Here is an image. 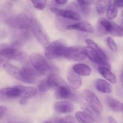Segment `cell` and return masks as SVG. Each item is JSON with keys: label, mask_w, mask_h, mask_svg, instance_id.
I'll use <instances>...</instances> for the list:
<instances>
[{"label": "cell", "mask_w": 123, "mask_h": 123, "mask_svg": "<svg viewBox=\"0 0 123 123\" xmlns=\"http://www.w3.org/2000/svg\"><path fill=\"white\" fill-rule=\"evenodd\" d=\"M106 42L107 44H108V47L111 50H112L114 52H117L118 51V47L116 42L112 37H108L106 39Z\"/></svg>", "instance_id": "f1b7e54d"}, {"label": "cell", "mask_w": 123, "mask_h": 123, "mask_svg": "<svg viewBox=\"0 0 123 123\" xmlns=\"http://www.w3.org/2000/svg\"><path fill=\"white\" fill-rule=\"evenodd\" d=\"M67 80L69 86L74 90H79L82 85V79L80 76L75 73L73 70L68 71Z\"/></svg>", "instance_id": "5bb4252c"}, {"label": "cell", "mask_w": 123, "mask_h": 123, "mask_svg": "<svg viewBox=\"0 0 123 123\" xmlns=\"http://www.w3.org/2000/svg\"><path fill=\"white\" fill-rule=\"evenodd\" d=\"M120 79H121V82H123V70H122V72H121V74H120Z\"/></svg>", "instance_id": "74e56055"}, {"label": "cell", "mask_w": 123, "mask_h": 123, "mask_svg": "<svg viewBox=\"0 0 123 123\" xmlns=\"http://www.w3.org/2000/svg\"><path fill=\"white\" fill-rule=\"evenodd\" d=\"M108 121H109V123H118L117 121L114 118L112 117H109V118H108Z\"/></svg>", "instance_id": "d590c367"}, {"label": "cell", "mask_w": 123, "mask_h": 123, "mask_svg": "<svg viewBox=\"0 0 123 123\" xmlns=\"http://www.w3.org/2000/svg\"><path fill=\"white\" fill-rule=\"evenodd\" d=\"M122 85H123V81L122 82Z\"/></svg>", "instance_id": "b9f144b4"}, {"label": "cell", "mask_w": 123, "mask_h": 123, "mask_svg": "<svg viewBox=\"0 0 123 123\" xmlns=\"http://www.w3.org/2000/svg\"><path fill=\"white\" fill-rule=\"evenodd\" d=\"M98 71L100 74L105 79H106L112 84H116L117 81L116 76L111 71L109 68L105 67V66H100V67H98Z\"/></svg>", "instance_id": "ac0fdd59"}, {"label": "cell", "mask_w": 123, "mask_h": 123, "mask_svg": "<svg viewBox=\"0 0 123 123\" xmlns=\"http://www.w3.org/2000/svg\"><path fill=\"white\" fill-rule=\"evenodd\" d=\"M122 112H123V109H122Z\"/></svg>", "instance_id": "60d3db41"}, {"label": "cell", "mask_w": 123, "mask_h": 123, "mask_svg": "<svg viewBox=\"0 0 123 123\" xmlns=\"http://www.w3.org/2000/svg\"><path fill=\"white\" fill-rule=\"evenodd\" d=\"M20 102V104L24 105V104H25V103H26V99H24V98H21V99H20V102Z\"/></svg>", "instance_id": "8d00e7d4"}, {"label": "cell", "mask_w": 123, "mask_h": 123, "mask_svg": "<svg viewBox=\"0 0 123 123\" xmlns=\"http://www.w3.org/2000/svg\"><path fill=\"white\" fill-rule=\"evenodd\" d=\"M21 91V96L20 97L24 99H29L36 96L37 93V89L33 87H29V86H22L18 85Z\"/></svg>", "instance_id": "7402d4cb"}, {"label": "cell", "mask_w": 123, "mask_h": 123, "mask_svg": "<svg viewBox=\"0 0 123 123\" xmlns=\"http://www.w3.org/2000/svg\"><path fill=\"white\" fill-rule=\"evenodd\" d=\"M85 43L87 44V45L88 46L91 47V48H92V49H93L98 54V55H99L100 57L101 58L105 61V62L109 63L108 61V57H107V55H106L105 52L102 50V48H101L99 46H98V44L94 42V41H93L92 40H91V39H86L85 40Z\"/></svg>", "instance_id": "44dd1931"}, {"label": "cell", "mask_w": 123, "mask_h": 123, "mask_svg": "<svg viewBox=\"0 0 123 123\" xmlns=\"http://www.w3.org/2000/svg\"><path fill=\"white\" fill-rule=\"evenodd\" d=\"M30 61L34 68L40 75H45L52 68L45 58L38 53L31 54L30 56Z\"/></svg>", "instance_id": "3957f363"}, {"label": "cell", "mask_w": 123, "mask_h": 123, "mask_svg": "<svg viewBox=\"0 0 123 123\" xmlns=\"http://www.w3.org/2000/svg\"><path fill=\"white\" fill-rule=\"evenodd\" d=\"M63 58L70 61H80L86 57L83 53L82 48L67 46Z\"/></svg>", "instance_id": "ba28073f"}, {"label": "cell", "mask_w": 123, "mask_h": 123, "mask_svg": "<svg viewBox=\"0 0 123 123\" xmlns=\"http://www.w3.org/2000/svg\"><path fill=\"white\" fill-rule=\"evenodd\" d=\"M43 123H52L51 122H50V121H46V122H44Z\"/></svg>", "instance_id": "ab89813d"}, {"label": "cell", "mask_w": 123, "mask_h": 123, "mask_svg": "<svg viewBox=\"0 0 123 123\" xmlns=\"http://www.w3.org/2000/svg\"><path fill=\"white\" fill-rule=\"evenodd\" d=\"M94 85L96 90L102 93L109 94L112 92V86L104 79H96L94 82Z\"/></svg>", "instance_id": "e0dca14e"}, {"label": "cell", "mask_w": 123, "mask_h": 123, "mask_svg": "<svg viewBox=\"0 0 123 123\" xmlns=\"http://www.w3.org/2000/svg\"><path fill=\"white\" fill-rule=\"evenodd\" d=\"M66 30H78V31L87 32V33L94 32V28L89 22L86 21V20H82L79 22L68 25L66 27Z\"/></svg>", "instance_id": "8fae6325"}, {"label": "cell", "mask_w": 123, "mask_h": 123, "mask_svg": "<svg viewBox=\"0 0 123 123\" xmlns=\"http://www.w3.org/2000/svg\"><path fill=\"white\" fill-rule=\"evenodd\" d=\"M98 24L106 34L109 33L116 37H121L123 36V26L111 20L102 18L100 19Z\"/></svg>", "instance_id": "8992f818"}, {"label": "cell", "mask_w": 123, "mask_h": 123, "mask_svg": "<svg viewBox=\"0 0 123 123\" xmlns=\"http://www.w3.org/2000/svg\"><path fill=\"white\" fill-rule=\"evenodd\" d=\"M1 57L6 59L23 62L26 59V54L19 49L14 48H5L1 49Z\"/></svg>", "instance_id": "52a82bcc"}, {"label": "cell", "mask_w": 123, "mask_h": 123, "mask_svg": "<svg viewBox=\"0 0 123 123\" xmlns=\"http://www.w3.org/2000/svg\"><path fill=\"white\" fill-rule=\"evenodd\" d=\"M55 96L57 99H68L73 97V94L69 87H62L56 89Z\"/></svg>", "instance_id": "603a6c76"}, {"label": "cell", "mask_w": 123, "mask_h": 123, "mask_svg": "<svg viewBox=\"0 0 123 123\" xmlns=\"http://www.w3.org/2000/svg\"><path fill=\"white\" fill-rule=\"evenodd\" d=\"M72 70L76 74L83 76H88L91 73V69L88 65L79 63L74 64L72 67Z\"/></svg>", "instance_id": "d6986e66"}, {"label": "cell", "mask_w": 123, "mask_h": 123, "mask_svg": "<svg viewBox=\"0 0 123 123\" xmlns=\"http://www.w3.org/2000/svg\"><path fill=\"white\" fill-rule=\"evenodd\" d=\"M111 1H98L96 2V10L98 14H102L106 12L109 5L112 3Z\"/></svg>", "instance_id": "d4e9b609"}, {"label": "cell", "mask_w": 123, "mask_h": 123, "mask_svg": "<svg viewBox=\"0 0 123 123\" xmlns=\"http://www.w3.org/2000/svg\"><path fill=\"white\" fill-rule=\"evenodd\" d=\"M82 108L83 109V111L86 112V114H88L90 117L92 118V120L94 121V122L98 121L100 120L99 115L94 110H92L90 106L87 105L86 104H83Z\"/></svg>", "instance_id": "4316f807"}, {"label": "cell", "mask_w": 123, "mask_h": 123, "mask_svg": "<svg viewBox=\"0 0 123 123\" xmlns=\"http://www.w3.org/2000/svg\"><path fill=\"white\" fill-rule=\"evenodd\" d=\"M76 3L83 13H87L92 2L90 1H78Z\"/></svg>", "instance_id": "83f0119b"}, {"label": "cell", "mask_w": 123, "mask_h": 123, "mask_svg": "<svg viewBox=\"0 0 123 123\" xmlns=\"http://www.w3.org/2000/svg\"><path fill=\"white\" fill-rule=\"evenodd\" d=\"M55 2L59 5H64L66 4V3H67L68 1H63V0H61V1H60V0H56V1H55Z\"/></svg>", "instance_id": "e575fe53"}, {"label": "cell", "mask_w": 123, "mask_h": 123, "mask_svg": "<svg viewBox=\"0 0 123 123\" xmlns=\"http://www.w3.org/2000/svg\"><path fill=\"white\" fill-rule=\"evenodd\" d=\"M31 19L32 18L28 16L26 14H19L7 19V23L13 29L25 32L28 29L30 28Z\"/></svg>", "instance_id": "277c9868"}, {"label": "cell", "mask_w": 123, "mask_h": 123, "mask_svg": "<svg viewBox=\"0 0 123 123\" xmlns=\"http://www.w3.org/2000/svg\"><path fill=\"white\" fill-rule=\"evenodd\" d=\"M30 29L37 40L44 48H46L50 44L47 32L40 23L36 19L32 18L30 24Z\"/></svg>", "instance_id": "6da1fadb"}, {"label": "cell", "mask_w": 123, "mask_h": 123, "mask_svg": "<svg viewBox=\"0 0 123 123\" xmlns=\"http://www.w3.org/2000/svg\"><path fill=\"white\" fill-rule=\"evenodd\" d=\"M74 105L68 101H59L54 105V109L60 114H68L74 111Z\"/></svg>", "instance_id": "9a60e30c"}, {"label": "cell", "mask_w": 123, "mask_h": 123, "mask_svg": "<svg viewBox=\"0 0 123 123\" xmlns=\"http://www.w3.org/2000/svg\"><path fill=\"white\" fill-rule=\"evenodd\" d=\"M118 7L114 4L113 1L108 7L107 9L106 14L107 19L109 20H111L117 17L118 14Z\"/></svg>", "instance_id": "484cf974"}, {"label": "cell", "mask_w": 123, "mask_h": 123, "mask_svg": "<svg viewBox=\"0 0 123 123\" xmlns=\"http://www.w3.org/2000/svg\"><path fill=\"white\" fill-rule=\"evenodd\" d=\"M52 12L61 18L73 20H79L81 19L80 14L72 10L62 9V8L52 7L50 8Z\"/></svg>", "instance_id": "30bf717a"}, {"label": "cell", "mask_w": 123, "mask_h": 123, "mask_svg": "<svg viewBox=\"0 0 123 123\" xmlns=\"http://www.w3.org/2000/svg\"><path fill=\"white\" fill-rule=\"evenodd\" d=\"M2 68L11 76L23 82L24 75H23V72L22 68L20 69L18 67L9 63L4 64L2 65Z\"/></svg>", "instance_id": "4fadbf2b"}, {"label": "cell", "mask_w": 123, "mask_h": 123, "mask_svg": "<svg viewBox=\"0 0 123 123\" xmlns=\"http://www.w3.org/2000/svg\"><path fill=\"white\" fill-rule=\"evenodd\" d=\"M49 88H50L46 79L42 80L38 85V90L42 92H46Z\"/></svg>", "instance_id": "4dcf8cb0"}, {"label": "cell", "mask_w": 123, "mask_h": 123, "mask_svg": "<svg viewBox=\"0 0 123 123\" xmlns=\"http://www.w3.org/2000/svg\"><path fill=\"white\" fill-rule=\"evenodd\" d=\"M46 80L50 88H55L56 90L59 88L69 87L62 78L55 73L49 74Z\"/></svg>", "instance_id": "7c38bea8"}, {"label": "cell", "mask_w": 123, "mask_h": 123, "mask_svg": "<svg viewBox=\"0 0 123 123\" xmlns=\"http://www.w3.org/2000/svg\"><path fill=\"white\" fill-rule=\"evenodd\" d=\"M121 16H122L123 18V10L122 12H121Z\"/></svg>", "instance_id": "f35d334b"}, {"label": "cell", "mask_w": 123, "mask_h": 123, "mask_svg": "<svg viewBox=\"0 0 123 123\" xmlns=\"http://www.w3.org/2000/svg\"><path fill=\"white\" fill-rule=\"evenodd\" d=\"M1 98H15V97L21 96V91L19 86H13V87L3 88L1 90Z\"/></svg>", "instance_id": "2e32d148"}, {"label": "cell", "mask_w": 123, "mask_h": 123, "mask_svg": "<svg viewBox=\"0 0 123 123\" xmlns=\"http://www.w3.org/2000/svg\"><path fill=\"white\" fill-rule=\"evenodd\" d=\"M75 117L79 123H94V121L84 111H78L75 114Z\"/></svg>", "instance_id": "cb8c5ba5"}, {"label": "cell", "mask_w": 123, "mask_h": 123, "mask_svg": "<svg viewBox=\"0 0 123 123\" xmlns=\"http://www.w3.org/2000/svg\"><path fill=\"white\" fill-rule=\"evenodd\" d=\"M106 102L109 109L117 112H122L123 103L120 101L112 97H107L106 98Z\"/></svg>", "instance_id": "ffe728a7"}, {"label": "cell", "mask_w": 123, "mask_h": 123, "mask_svg": "<svg viewBox=\"0 0 123 123\" xmlns=\"http://www.w3.org/2000/svg\"><path fill=\"white\" fill-rule=\"evenodd\" d=\"M82 96L86 105L97 114L100 115L103 111V106L99 98L91 90L85 89L83 91Z\"/></svg>", "instance_id": "5b68a950"}, {"label": "cell", "mask_w": 123, "mask_h": 123, "mask_svg": "<svg viewBox=\"0 0 123 123\" xmlns=\"http://www.w3.org/2000/svg\"><path fill=\"white\" fill-rule=\"evenodd\" d=\"M82 52L84 55L86 56V57L88 58L92 62H95L96 64L100 65L101 66H105V67L110 68V65L108 62H106L100 57L99 55H98L97 52L94 50L91 47L85 46L82 48Z\"/></svg>", "instance_id": "9c48e42d"}, {"label": "cell", "mask_w": 123, "mask_h": 123, "mask_svg": "<svg viewBox=\"0 0 123 123\" xmlns=\"http://www.w3.org/2000/svg\"><path fill=\"white\" fill-rule=\"evenodd\" d=\"M66 42L63 40H58L50 43L45 49L44 55L48 60H53L60 57H63L66 52Z\"/></svg>", "instance_id": "7a4b0ae2"}, {"label": "cell", "mask_w": 123, "mask_h": 123, "mask_svg": "<svg viewBox=\"0 0 123 123\" xmlns=\"http://www.w3.org/2000/svg\"><path fill=\"white\" fill-rule=\"evenodd\" d=\"M31 2L35 8L41 10L45 8L47 1L44 0H41V1H31Z\"/></svg>", "instance_id": "f546056e"}, {"label": "cell", "mask_w": 123, "mask_h": 123, "mask_svg": "<svg viewBox=\"0 0 123 123\" xmlns=\"http://www.w3.org/2000/svg\"><path fill=\"white\" fill-rule=\"evenodd\" d=\"M113 2L117 7H123V1H114Z\"/></svg>", "instance_id": "836d02e7"}, {"label": "cell", "mask_w": 123, "mask_h": 123, "mask_svg": "<svg viewBox=\"0 0 123 123\" xmlns=\"http://www.w3.org/2000/svg\"><path fill=\"white\" fill-rule=\"evenodd\" d=\"M7 111V107L4 106H0V117H1V119L3 117L4 115H5V114H6Z\"/></svg>", "instance_id": "d6a6232c"}, {"label": "cell", "mask_w": 123, "mask_h": 123, "mask_svg": "<svg viewBox=\"0 0 123 123\" xmlns=\"http://www.w3.org/2000/svg\"><path fill=\"white\" fill-rule=\"evenodd\" d=\"M56 123H76V120L72 116H67L60 119Z\"/></svg>", "instance_id": "1f68e13d"}]
</instances>
